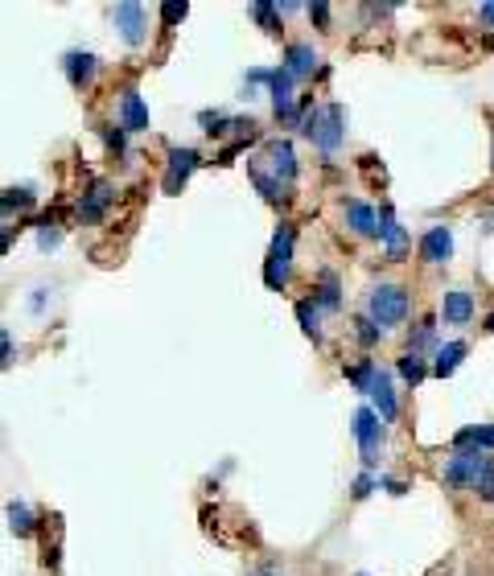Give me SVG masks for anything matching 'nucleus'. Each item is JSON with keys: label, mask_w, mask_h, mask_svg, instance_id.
Returning <instances> with one entry per match:
<instances>
[{"label": "nucleus", "mask_w": 494, "mask_h": 576, "mask_svg": "<svg viewBox=\"0 0 494 576\" xmlns=\"http://www.w3.org/2000/svg\"><path fill=\"white\" fill-rule=\"evenodd\" d=\"M58 239H63V235H58V230H54V222H42V235H37V243H42V251L58 248Z\"/></svg>", "instance_id": "obj_32"}, {"label": "nucleus", "mask_w": 494, "mask_h": 576, "mask_svg": "<svg viewBox=\"0 0 494 576\" xmlns=\"http://www.w3.org/2000/svg\"><path fill=\"white\" fill-rule=\"evenodd\" d=\"M202 165V157H198L194 149H170V169H165V194H181V186L189 181V173Z\"/></svg>", "instance_id": "obj_9"}, {"label": "nucleus", "mask_w": 494, "mask_h": 576, "mask_svg": "<svg viewBox=\"0 0 494 576\" xmlns=\"http://www.w3.org/2000/svg\"><path fill=\"white\" fill-rule=\"evenodd\" d=\"M354 326H359V329H354V334H359V342H363V346H375L379 337H383V329H379L371 317H359V321H354Z\"/></svg>", "instance_id": "obj_29"}, {"label": "nucleus", "mask_w": 494, "mask_h": 576, "mask_svg": "<svg viewBox=\"0 0 494 576\" xmlns=\"http://www.w3.org/2000/svg\"><path fill=\"white\" fill-rule=\"evenodd\" d=\"M379 239L387 243V259H404V251H408V235H404V227L395 222L392 206H383V210H379Z\"/></svg>", "instance_id": "obj_13"}, {"label": "nucleus", "mask_w": 494, "mask_h": 576, "mask_svg": "<svg viewBox=\"0 0 494 576\" xmlns=\"http://www.w3.org/2000/svg\"><path fill=\"white\" fill-rule=\"evenodd\" d=\"M99 132H103V141H108V149L116 152V157L124 152V128H99Z\"/></svg>", "instance_id": "obj_31"}, {"label": "nucleus", "mask_w": 494, "mask_h": 576, "mask_svg": "<svg viewBox=\"0 0 494 576\" xmlns=\"http://www.w3.org/2000/svg\"><path fill=\"white\" fill-rule=\"evenodd\" d=\"M346 222H351V230L363 235V239H375L379 235V214L367 202H346Z\"/></svg>", "instance_id": "obj_18"}, {"label": "nucleus", "mask_w": 494, "mask_h": 576, "mask_svg": "<svg viewBox=\"0 0 494 576\" xmlns=\"http://www.w3.org/2000/svg\"><path fill=\"white\" fill-rule=\"evenodd\" d=\"M383 486H387V494H404V482H400V478H383Z\"/></svg>", "instance_id": "obj_37"}, {"label": "nucleus", "mask_w": 494, "mask_h": 576, "mask_svg": "<svg viewBox=\"0 0 494 576\" xmlns=\"http://www.w3.org/2000/svg\"><path fill=\"white\" fill-rule=\"evenodd\" d=\"M63 71H66V79H71V87H79V91L91 87V79H95V54H82V50L66 54Z\"/></svg>", "instance_id": "obj_15"}, {"label": "nucleus", "mask_w": 494, "mask_h": 576, "mask_svg": "<svg viewBox=\"0 0 494 576\" xmlns=\"http://www.w3.org/2000/svg\"><path fill=\"white\" fill-rule=\"evenodd\" d=\"M111 21H116L120 37H124L128 45H140L144 42V29H149V13H144V5L124 0V5H116V9H111Z\"/></svg>", "instance_id": "obj_7"}, {"label": "nucleus", "mask_w": 494, "mask_h": 576, "mask_svg": "<svg viewBox=\"0 0 494 576\" xmlns=\"http://www.w3.org/2000/svg\"><path fill=\"white\" fill-rule=\"evenodd\" d=\"M314 66H317L314 45H288V50H285V71L293 74V79H309Z\"/></svg>", "instance_id": "obj_19"}, {"label": "nucleus", "mask_w": 494, "mask_h": 576, "mask_svg": "<svg viewBox=\"0 0 494 576\" xmlns=\"http://www.w3.org/2000/svg\"><path fill=\"white\" fill-rule=\"evenodd\" d=\"M111 202H116V190H111V181H95V186L79 198V219L82 222H103V214H108Z\"/></svg>", "instance_id": "obj_10"}, {"label": "nucleus", "mask_w": 494, "mask_h": 576, "mask_svg": "<svg viewBox=\"0 0 494 576\" xmlns=\"http://www.w3.org/2000/svg\"><path fill=\"white\" fill-rule=\"evenodd\" d=\"M314 301H317V309H325V313L342 309V284H338V276H334L330 268H322V272H317Z\"/></svg>", "instance_id": "obj_16"}, {"label": "nucleus", "mask_w": 494, "mask_h": 576, "mask_svg": "<svg viewBox=\"0 0 494 576\" xmlns=\"http://www.w3.org/2000/svg\"><path fill=\"white\" fill-rule=\"evenodd\" d=\"M186 5H165V9H161V21H165V25H178V21H186Z\"/></svg>", "instance_id": "obj_33"}, {"label": "nucleus", "mask_w": 494, "mask_h": 576, "mask_svg": "<svg viewBox=\"0 0 494 576\" xmlns=\"http://www.w3.org/2000/svg\"><path fill=\"white\" fill-rule=\"evenodd\" d=\"M441 317H445V326H470V317H474V297H470L466 288L445 293V301H441Z\"/></svg>", "instance_id": "obj_14"}, {"label": "nucleus", "mask_w": 494, "mask_h": 576, "mask_svg": "<svg viewBox=\"0 0 494 576\" xmlns=\"http://www.w3.org/2000/svg\"><path fill=\"white\" fill-rule=\"evenodd\" d=\"M359 576H367V572H359Z\"/></svg>", "instance_id": "obj_40"}, {"label": "nucleus", "mask_w": 494, "mask_h": 576, "mask_svg": "<svg viewBox=\"0 0 494 576\" xmlns=\"http://www.w3.org/2000/svg\"><path fill=\"white\" fill-rule=\"evenodd\" d=\"M0 346H5V358H0V363H5V366H13V334H9V329L0 334Z\"/></svg>", "instance_id": "obj_36"}, {"label": "nucleus", "mask_w": 494, "mask_h": 576, "mask_svg": "<svg viewBox=\"0 0 494 576\" xmlns=\"http://www.w3.org/2000/svg\"><path fill=\"white\" fill-rule=\"evenodd\" d=\"M486 334H494V313H490V317H486Z\"/></svg>", "instance_id": "obj_39"}, {"label": "nucleus", "mask_w": 494, "mask_h": 576, "mask_svg": "<svg viewBox=\"0 0 494 576\" xmlns=\"http://www.w3.org/2000/svg\"><path fill=\"white\" fill-rule=\"evenodd\" d=\"M346 112H342V103H325L322 107V120H317V132H314V144L322 152H338L342 136H346Z\"/></svg>", "instance_id": "obj_8"}, {"label": "nucleus", "mask_w": 494, "mask_h": 576, "mask_svg": "<svg viewBox=\"0 0 494 576\" xmlns=\"http://www.w3.org/2000/svg\"><path fill=\"white\" fill-rule=\"evenodd\" d=\"M371 490H375V478H371V473H363V478H354V490H351V494H354V498H367Z\"/></svg>", "instance_id": "obj_34"}, {"label": "nucleus", "mask_w": 494, "mask_h": 576, "mask_svg": "<svg viewBox=\"0 0 494 576\" xmlns=\"http://www.w3.org/2000/svg\"><path fill=\"white\" fill-rule=\"evenodd\" d=\"M400 375H404V383H424V375H429V366H424V355H412V350H404L400 355Z\"/></svg>", "instance_id": "obj_26"}, {"label": "nucleus", "mask_w": 494, "mask_h": 576, "mask_svg": "<svg viewBox=\"0 0 494 576\" xmlns=\"http://www.w3.org/2000/svg\"><path fill=\"white\" fill-rule=\"evenodd\" d=\"M474 490L482 494V503H494V457H486L482 473H478V482H474Z\"/></svg>", "instance_id": "obj_28"}, {"label": "nucleus", "mask_w": 494, "mask_h": 576, "mask_svg": "<svg viewBox=\"0 0 494 576\" xmlns=\"http://www.w3.org/2000/svg\"><path fill=\"white\" fill-rule=\"evenodd\" d=\"M120 128L124 132H149V103L140 99V91L120 95Z\"/></svg>", "instance_id": "obj_11"}, {"label": "nucleus", "mask_w": 494, "mask_h": 576, "mask_svg": "<svg viewBox=\"0 0 494 576\" xmlns=\"http://www.w3.org/2000/svg\"><path fill=\"white\" fill-rule=\"evenodd\" d=\"M432 337H437V321L424 317L421 326H416L412 334H408V350H412V355H424V350L432 346Z\"/></svg>", "instance_id": "obj_25"}, {"label": "nucleus", "mask_w": 494, "mask_h": 576, "mask_svg": "<svg viewBox=\"0 0 494 576\" xmlns=\"http://www.w3.org/2000/svg\"><path fill=\"white\" fill-rule=\"evenodd\" d=\"M367 317L375 321L379 329H392L408 317V288L400 284H379L371 293V305H367Z\"/></svg>", "instance_id": "obj_2"}, {"label": "nucleus", "mask_w": 494, "mask_h": 576, "mask_svg": "<svg viewBox=\"0 0 494 576\" xmlns=\"http://www.w3.org/2000/svg\"><path fill=\"white\" fill-rule=\"evenodd\" d=\"M0 206H5V214H13V210H29L34 206V190H5V198H0Z\"/></svg>", "instance_id": "obj_27"}, {"label": "nucleus", "mask_w": 494, "mask_h": 576, "mask_svg": "<svg viewBox=\"0 0 494 576\" xmlns=\"http://www.w3.org/2000/svg\"><path fill=\"white\" fill-rule=\"evenodd\" d=\"M486 465V453H474V449H458L450 457V465H445V486L453 490H466L478 482V473H482Z\"/></svg>", "instance_id": "obj_5"}, {"label": "nucleus", "mask_w": 494, "mask_h": 576, "mask_svg": "<svg viewBox=\"0 0 494 576\" xmlns=\"http://www.w3.org/2000/svg\"><path fill=\"white\" fill-rule=\"evenodd\" d=\"M34 511H29L25 503H9V532L17 535V540H29L34 535Z\"/></svg>", "instance_id": "obj_22"}, {"label": "nucleus", "mask_w": 494, "mask_h": 576, "mask_svg": "<svg viewBox=\"0 0 494 576\" xmlns=\"http://www.w3.org/2000/svg\"><path fill=\"white\" fill-rule=\"evenodd\" d=\"M371 395H375V412L383 416V425H387V420L400 416V399H395L392 379H387L383 371H379V379H375V387H371Z\"/></svg>", "instance_id": "obj_20"}, {"label": "nucleus", "mask_w": 494, "mask_h": 576, "mask_svg": "<svg viewBox=\"0 0 494 576\" xmlns=\"http://www.w3.org/2000/svg\"><path fill=\"white\" fill-rule=\"evenodd\" d=\"M342 375L354 383V391H371V387H375V379H379V366L371 363V358H363L359 366H342Z\"/></svg>", "instance_id": "obj_23"}, {"label": "nucleus", "mask_w": 494, "mask_h": 576, "mask_svg": "<svg viewBox=\"0 0 494 576\" xmlns=\"http://www.w3.org/2000/svg\"><path fill=\"white\" fill-rule=\"evenodd\" d=\"M247 173H252L256 190L264 194V202H288V190L296 181V152L288 141H268L264 144V157L247 161Z\"/></svg>", "instance_id": "obj_1"}, {"label": "nucleus", "mask_w": 494, "mask_h": 576, "mask_svg": "<svg viewBox=\"0 0 494 576\" xmlns=\"http://www.w3.org/2000/svg\"><path fill=\"white\" fill-rule=\"evenodd\" d=\"M288 272H293V227L280 222V230L272 235V248H268V264H264V284L272 293H280L288 284Z\"/></svg>", "instance_id": "obj_3"}, {"label": "nucleus", "mask_w": 494, "mask_h": 576, "mask_svg": "<svg viewBox=\"0 0 494 576\" xmlns=\"http://www.w3.org/2000/svg\"><path fill=\"white\" fill-rule=\"evenodd\" d=\"M470 355V346L466 342H445V346H437V358H432V375L437 379H450L453 371L461 366V358Z\"/></svg>", "instance_id": "obj_17"}, {"label": "nucleus", "mask_w": 494, "mask_h": 576, "mask_svg": "<svg viewBox=\"0 0 494 576\" xmlns=\"http://www.w3.org/2000/svg\"><path fill=\"white\" fill-rule=\"evenodd\" d=\"M453 256V235L450 227H429L421 239V259L424 264H445Z\"/></svg>", "instance_id": "obj_12"}, {"label": "nucleus", "mask_w": 494, "mask_h": 576, "mask_svg": "<svg viewBox=\"0 0 494 576\" xmlns=\"http://www.w3.org/2000/svg\"><path fill=\"white\" fill-rule=\"evenodd\" d=\"M293 74L280 66V71L268 74V95H272V107H276L280 120H288V124H301V107L293 103Z\"/></svg>", "instance_id": "obj_6"}, {"label": "nucleus", "mask_w": 494, "mask_h": 576, "mask_svg": "<svg viewBox=\"0 0 494 576\" xmlns=\"http://www.w3.org/2000/svg\"><path fill=\"white\" fill-rule=\"evenodd\" d=\"M252 13H256V21H260V25L264 29H268V34H276V21H272V17H276V5H268V0H260V5H252Z\"/></svg>", "instance_id": "obj_30"}, {"label": "nucleus", "mask_w": 494, "mask_h": 576, "mask_svg": "<svg viewBox=\"0 0 494 576\" xmlns=\"http://www.w3.org/2000/svg\"><path fill=\"white\" fill-rule=\"evenodd\" d=\"M354 441H359V449H363V465H375L379 461V449H383V416H379L375 408H359L354 412Z\"/></svg>", "instance_id": "obj_4"}, {"label": "nucleus", "mask_w": 494, "mask_h": 576, "mask_svg": "<svg viewBox=\"0 0 494 576\" xmlns=\"http://www.w3.org/2000/svg\"><path fill=\"white\" fill-rule=\"evenodd\" d=\"M296 321H301L305 337L322 342V317H317V301H301V305H296Z\"/></svg>", "instance_id": "obj_24"}, {"label": "nucleus", "mask_w": 494, "mask_h": 576, "mask_svg": "<svg viewBox=\"0 0 494 576\" xmlns=\"http://www.w3.org/2000/svg\"><path fill=\"white\" fill-rule=\"evenodd\" d=\"M478 17H482L486 25H494V5H482V9H478Z\"/></svg>", "instance_id": "obj_38"}, {"label": "nucleus", "mask_w": 494, "mask_h": 576, "mask_svg": "<svg viewBox=\"0 0 494 576\" xmlns=\"http://www.w3.org/2000/svg\"><path fill=\"white\" fill-rule=\"evenodd\" d=\"M458 449H474V453H490L494 449V425H478V428H461L453 436Z\"/></svg>", "instance_id": "obj_21"}, {"label": "nucleus", "mask_w": 494, "mask_h": 576, "mask_svg": "<svg viewBox=\"0 0 494 576\" xmlns=\"http://www.w3.org/2000/svg\"><path fill=\"white\" fill-rule=\"evenodd\" d=\"M309 21H317V25H330V5H309Z\"/></svg>", "instance_id": "obj_35"}]
</instances>
